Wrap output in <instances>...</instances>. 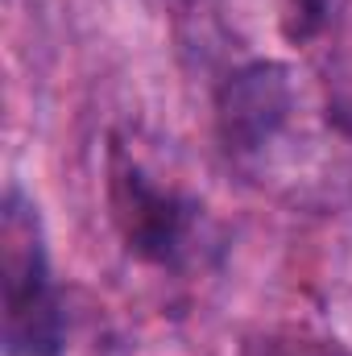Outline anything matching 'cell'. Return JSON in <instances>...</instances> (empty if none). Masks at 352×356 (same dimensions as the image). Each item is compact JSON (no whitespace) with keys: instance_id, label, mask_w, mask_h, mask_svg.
Returning a JSON list of instances; mask_svg holds the SVG:
<instances>
[{"instance_id":"obj_1","label":"cell","mask_w":352,"mask_h":356,"mask_svg":"<svg viewBox=\"0 0 352 356\" xmlns=\"http://www.w3.org/2000/svg\"><path fill=\"white\" fill-rule=\"evenodd\" d=\"M0 286H4V353L54 356L63 348V302L50 277L38 207L8 186L0 211Z\"/></svg>"},{"instance_id":"obj_2","label":"cell","mask_w":352,"mask_h":356,"mask_svg":"<svg viewBox=\"0 0 352 356\" xmlns=\"http://www.w3.org/2000/svg\"><path fill=\"white\" fill-rule=\"evenodd\" d=\"M112 216L125 236V245L158 266H175L186 253L191 228H195V203H186L178 191L158 186L137 162L125 154L112 158Z\"/></svg>"},{"instance_id":"obj_3","label":"cell","mask_w":352,"mask_h":356,"mask_svg":"<svg viewBox=\"0 0 352 356\" xmlns=\"http://www.w3.org/2000/svg\"><path fill=\"white\" fill-rule=\"evenodd\" d=\"M294 116V79L282 63H253L228 75L216 99V124L237 158L265 154Z\"/></svg>"},{"instance_id":"obj_4","label":"cell","mask_w":352,"mask_h":356,"mask_svg":"<svg viewBox=\"0 0 352 356\" xmlns=\"http://www.w3.org/2000/svg\"><path fill=\"white\" fill-rule=\"evenodd\" d=\"M241 356H352L344 340L307 323H269L245 340Z\"/></svg>"}]
</instances>
